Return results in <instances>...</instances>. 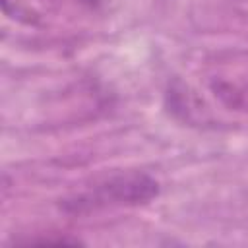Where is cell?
Segmentation results:
<instances>
[{
  "instance_id": "cell-1",
  "label": "cell",
  "mask_w": 248,
  "mask_h": 248,
  "mask_svg": "<svg viewBox=\"0 0 248 248\" xmlns=\"http://www.w3.org/2000/svg\"><path fill=\"white\" fill-rule=\"evenodd\" d=\"M159 194V184L143 172L114 174L93 188L79 192L62 202V207L72 213H83L91 209H101L107 205H138L153 200Z\"/></svg>"
},
{
  "instance_id": "cell-2",
  "label": "cell",
  "mask_w": 248,
  "mask_h": 248,
  "mask_svg": "<svg viewBox=\"0 0 248 248\" xmlns=\"http://www.w3.org/2000/svg\"><path fill=\"white\" fill-rule=\"evenodd\" d=\"M81 2H83V4H87V6H97L101 0H81Z\"/></svg>"
}]
</instances>
